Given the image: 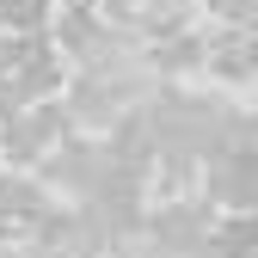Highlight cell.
I'll return each mask as SVG.
<instances>
[{"mask_svg":"<svg viewBox=\"0 0 258 258\" xmlns=\"http://www.w3.org/2000/svg\"><path fill=\"white\" fill-rule=\"evenodd\" d=\"M61 136H68L61 105H19V111H0V154H7V160H37V154L61 148Z\"/></svg>","mask_w":258,"mask_h":258,"instance_id":"cell-1","label":"cell"},{"mask_svg":"<svg viewBox=\"0 0 258 258\" xmlns=\"http://www.w3.org/2000/svg\"><path fill=\"white\" fill-rule=\"evenodd\" d=\"M203 61H209L221 80H258V31L221 25L215 37H203Z\"/></svg>","mask_w":258,"mask_h":258,"instance_id":"cell-2","label":"cell"},{"mask_svg":"<svg viewBox=\"0 0 258 258\" xmlns=\"http://www.w3.org/2000/svg\"><path fill=\"white\" fill-rule=\"evenodd\" d=\"M49 215V190L37 178H0V228H37Z\"/></svg>","mask_w":258,"mask_h":258,"instance_id":"cell-3","label":"cell"},{"mask_svg":"<svg viewBox=\"0 0 258 258\" xmlns=\"http://www.w3.org/2000/svg\"><path fill=\"white\" fill-rule=\"evenodd\" d=\"M197 61H203V37H197V31H184V25L160 31V43H154V68L160 74H190Z\"/></svg>","mask_w":258,"mask_h":258,"instance_id":"cell-4","label":"cell"},{"mask_svg":"<svg viewBox=\"0 0 258 258\" xmlns=\"http://www.w3.org/2000/svg\"><path fill=\"white\" fill-rule=\"evenodd\" d=\"M209 13H215L221 25H246V31H258V0H209Z\"/></svg>","mask_w":258,"mask_h":258,"instance_id":"cell-5","label":"cell"},{"mask_svg":"<svg viewBox=\"0 0 258 258\" xmlns=\"http://www.w3.org/2000/svg\"><path fill=\"white\" fill-rule=\"evenodd\" d=\"M117 7H148V0H117Z\"/></svg>","mask_w":258,"mask_h":258,"instance_id":"cell-6","label":"cell"}]
</instances>
